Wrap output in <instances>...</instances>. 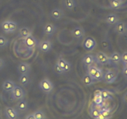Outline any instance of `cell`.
<instances>
[{"label": "cell", "instance_id": "cell-1", "mask_svg": "<svg viewBox=\"0 0 127 119\" xmlns=\"http://www.w3.org/2000/svg\"><path fill=\"white\" fill-rule=\"evenodd\" d=\"M1 28L4 33H13L17 30V24L14 21L7 20L1 22Z\"/></svg>", "mask_w": 127, "mask_h": 119}, {"label": "cell", "instance_id": "cell-2", "mask_svg": "<svg viewBox=\"0 0 127 119\" xmlns=\"http://www.w3.org/2000/svg\"><path fill=\"white\" fill-rule=\"evenodd\" d=\"M38 86L40 90L45 94H50L54 88L53 83L48 78H44L41 80L38 84Z\"/></svg>", "mask_w": 127, "mask_h": 119}, {"label": "cell", "instance_id": "cell-3", "mask_svg": "<svg viewBox=\"0 0 127 119\" xmlns=\"http://www.w3.org/2000/svg\"><path fill=\"white\" fill-rule=\"evenodd\" d=\"M11 96L15 100H22L25 97V92L22 88L16 85L11 91Z\"/></svg>", "mask_w": 127, "mask_h": 119}, {"label": "cell", "instance_id": "cell-4", "mask_svg": "<svg viewBox=\"0 0 127 119\" xmlns=\"http://www.w3.org/2000/svg\"><path fill=\"white\" fill-rule=\"evenodd\" d=\"M114 31L119 35H125L127 33V24L123 21H119L115 24Z\"/></svg>", "mask_w": 127, "mask_h": 119}, {"label": "cell", "instance_id": "cell-5", "mask_svg": "<svg viewBox=\"0 0 127 119\" xmlns=\"http://www.w3.org/2000/svg\"><path fill=\"white\" fill-rule=\"evenodd\" d=\"M95 59L98 63L102 65H106L110 63L109 56L107 55L105 53L102 52H99L97 53L95 55Z\"/></svg>", "mask_w": 127, "mask_h": 119}, {"label": "cell", "instance_id": "cell-6", "mask_svg": "<svg viewBox=\"0 0 127 119\" xmlns=\"http://www.w3.org/2000/svg\"><path fill=\"white\" fill-rule=\"evenodd\" d=\"M96 41L94 38L91 37H88L84 39L83 45L84 48L86 50L92 51L96 47Z\"/></svg>", "mask_w": 127, "mask_h": 119}, {"label": "cell", "instance_id": "cell-7", "mask_svg": "<svg viewBox=\"0 0 127 119\" xmlns=\"http://www.w3.org/2000/svg\"><path fill=\"white\" fill-rule=\"evenodd\" d=\"M64 11L62 9L57 8V7L53 9L50 12V17L55 21H59V20L62 19L64 17Z\"/></svg>", "mask_w": 127, "mask_h": 119}, {"label": "cell", "instance_id": "cell-8", "mask_svg": "<svg viewBox=\"0 0 127 119\" xmlns=\"http://www.w3.org/2000/svg\"><path fill=\"white\" fill-rule=\"evenodd\" d=\"M17 71L19 74H29L31 71V67L30 64L25 62H21L17 66Z\"/></svg>", "mask_w": 127, "mask_h": 119}, {"label": "cell", "instance_id": "cell-9", "mask_svg": "<svg viewBox=\"0 0 127 119\" xmlns=\"http://www.w3.org/2000/svg\"><path fill=\"white\" fill-rule=\"evenodd\" d=\"M4 115L8 119H17L19 117V114L17 110L11 107H7L5 108Z\"/></svg>", "mask_w": 127, "mask_h": 119}, {"label": "cell", "instance_id": "cell-10", "mask_svg": "<svg viewBox=\"0 0 127 119\" xmlns=\"http://www.w3.org/2000/svg\"><path fill=\"white\" fill-rule=\"evenodd\" d=\"M117 77V74L112 71H107L104 74L103 81L107 84H111L115 81Z\"/></svg>", "mask_w": 127, "mask_h": 119}, {"label": "cell", "instance_id": "cell-11", "mask_svg": "<svg viewBox=\"0 0 127 119\" xmlns=\"http://www.w3.org/2000/svg\"><path fill=\"white\" fill-rule=\"evenodd\" d=\"M37 45L40 51L43 53L49 52L52 48V43L50 40H42Z\"/></svg>", "mask_w": 127, "mask_h": 119}, {"label": "cell", "instance_id": "cell-12", "mask_svg": "<svg viewBox=\"0 0 127 119\" xmlns=\"http://www.w3.org/2000/svg\"><path fill=\"white\" fill-rule=\"evenodd\" d=\"M56 30H57V27L53 24L47 23L43 27V33L48 37L53 35V34L55 33Z\"/></svg>", "mask_w": 127, "mask_h": 119}, {"label": "cell", "instance_id": "cell-13", "mask_svg": "<svg viewBox=\"0 0 127 119\" xmlns=\"http://www.w3.org/2000/svg\"><path fill=\"white\" fill-rule=\"evenodd\" d=\"M24 43L25 46L27 48L29 49H32L35 47V46L37 45V40L33 37L32 35L28 36L26 38H24Z\"/></svg>", "mask_w": 127, "mask_h": 119}, {"label": "cell", "instance_id": "cell-14", "mask_svg": "<svg viewBox=\"0 0 127 119\" xmlns=\"http://www.w3.org/2000/svg\"><path fill=\"white\" fill-rule=\"evenodd\" d=\"M72 36L76 38H82L85 35V30L81 27H76L73 29L71 32Z\"/></svg>", "mask_w": 127, "mask_h": 119}, {"label": "cell", "instance_id": "cell-15", "mask_svg": "<svg viewBox=\"0 0 127 119\" xmlns=\"http://www.w3.org/2000/svg\"><path fill=\"white\" fill-rule=\"evenodd\" d=\"M16 86V83L12 81L6 80L2 83V88L4 91L6 92H9L12 91V89L14 88Z\"/></svg>", "mask_w": 127, "mask_h": 119}, {"label": "cell", "instance_id": "cell-16", "mask_svg": "<svg viewBox=\"0 0 127 119\" xmlns=\"http://www.w3.org/2000/svg\"><path fill=\"white\" fill-rule=\"evenodd\" d=\"M119 17L115 14H109L106 16L105 21L107 24L109 25H115L119 21Z\"/></svg>", "mask_w": 127, "mask_h": 119}, {"label": "cell", "instance_id": "cell-17", "mask_svg": "<svg viewBox=\"0 0 127 119\" xmlns=\"http://www.w3.org/2000/svg\"><path fill=\"white\" fill-rule=\"evenodd\" d=\"M31 82V78H30L29 74H21L19 79V83L21 86L26 87Z\"/></svg>", "mask_w": 127, "mask_h": 119}, {"label": "cell", "instance_id": "cell-18", "mask_svg": "<svg viewBox=\"0 0 127 119\" xmlns=\"http://www.w3.org/2000/svg\"><path fill=\"white\" fill-rule=\"evenodd\" d=\"M31 35H32V30L29 27H23L19 29V36L22 38H25Z\"/></svg>", "mask_w": 127, "mask_h": 119}, {"label": "cell", "instance_id": "cell-19", "mask_svg": "<svg viewBox=\"0 0 127 119\" xmlns=\"http://www.w3.org/2000/svg\"><path fill=\"white\" fill-rule=\"evenodd\" d=\"M16 108L18 110L21 112H25L28 109V103L24 99L20 100L16 104Z\"/></svg>", "mask_w": 127, "mask_h": 119}, {"label": "cell", "instance_id": "cell-20", "mask_svg": "<svg viewBox=\"0 0 127 119\" xmlns=\"http://www.w3.org/2000/svg\"><path fill=\"white\" fill-rule=\"evenodd\" d=\"M110 63L118 64L121 61V55L118 52H114L109 57Z\"/></svg>", "mask_w": 127, "mask_h": 119}, {"label": "cell", "instance_id": "cell-21", "mask_svg": "<svg viewBox=\"0 0 127 119\" xmlns=\"http://www.w3.org/2000/svg\"><path fill=\"white\" fill-rule=\"evenodd\" d=\"M94 61V57L91 55H86L84 58H83L82 62L84 64V66H89L92 65Z\"/></svg>", "mask_w": 127, "mask_h": 119}, {"label": "cell", "instance_id": "cell-22", "mask_svg": "<svg viewBox=\"0 0 127 119\" xmlns=\"http://www.w3.org/2000/svg\"><path fill=\"white\" fill-rule=\"evenodd\" d=\"M124 4L123 0H110V7L113 9H118L122 6Z\"/></svg>", "mask_w": 127, "mask_h": 119}, {"label": "cell", "instance_id": "cell-23", "mask_svg": "<svg viewBox=\"0 0 127 119\" xmlns=\"http://www.w3.org/2000/svg\"><path fill=\"white\" fill-rule=\"evenodd\" d=\"M63 6L67 9L72 10L76 6V2L75 0H63Z\"/></svg>", "mask_w": 127, "mask_h": 119}, {"label": "cell", "instance_id": "cell-24", "mask_svg": "<svg viewBox=\"0 0 127 119\" xmlns=\"http://www.w3.org/2000/svg\"><path fill=\"white\" fill-rule=\"evenodd\" d=\"M83 82L86 86H91L94 83V80L89 74H86L83 78Z\"/></svg>", "mask_w": 127, "mask_h": 119}, {"label": "cell", "instance_id": "cell-25", "mask_svg": "<svg viewBox=\"0 0 127 119\" xmlns=\"http://www.w3.org/2000/svg\"><path fill=\"white\" fill-rule=\"evenodd\" d=\"M98 68L97 67L95 66H89L88 67V71H87V74H89L91 77L94 78V74H95L96 71H97Z\"/></svg>", "mask_w": 127, "mask_h": 119}, {"label": "cell", "instance_id": "cell-26", "mask_svg": "<svg viewBox=\"0 0 127 119\" xmlns=\"http://www.w3.org/2000/svg\"><path fill=\"white\" fill-rule=\"evenodd\" d=\"M103 77H104V73H103L102 71L99 69V68H98L97 71H96L95 74H94L93 79H94V81L96 80L100 81L103 80Z\"/></svg>", "mask_w": 127, "mask_h": 119}, {"label": "cell", "instance_id": "cell-27", "mask_svg": "<svg viewBox=\"0 0 127 119\" xmlns=\"http://www.w3.org/2000/svg\"><path fill=\"white\" fill-rule=\"evenodd\" d=\"M99 114H100V110H99L97 108L92 107L90 110V115L91 116L92 118H94V119H98L99 116Z\"/></svg>", "mask_w": 127, "mask_h": 119}, {"label": "cell", "instance_id": "cell-28", "mask_svg": "<svg viewBox=\"0 0 127 119\" xmlns=\"http://www.w3.org/2000/svg\"><path fill=\"white\" fill-rule=\"evenodd\" d=\"M33 115L35 119H46L45 114L42 110H37L33 113Z\"/></svg>", "mask_w": 127, "mask_h": 119}, {"label": "cell", "instance_id": "cell-29", "mask_svg": "<svg viewBox=\"0 0 127 119\" xmlns=\"http://www.w3.org/2000/svg\"><path fill=\"white\" fill-rule=\"evenodd\" d=\"M9 41L7 38L2 35H0V48H4L8 45Z\"/></svg>", "mask_w": 127, "mask_h": 119}, {"label": "cell", "instance_id": "cell-30", "mask_svg": "<svg viewBox=\"0 0 127 119\" xmlns=\"http://www.w3.org/2000/svg\"><path fill=\"white\" fill-rule=\"evenodd\" d=\"M101 97L103 100H106L111 97V94L109 90L104 89V90H101Z\"/></svg>", "mask_w": 127, "mask_h": 119}, {"label": "cell", "instance_id": "cell-31", "mask_svg": "<svg viewBox=\"0 0 127 119\" xmlns=\"http://www.w3.org/2000/svg\"><path fill=\"white\" fill-rule=\"evenodd\" d=\"M100 114L102 115V116L104 117V119H109V118L111 117L112 114L111 112L108 109H104V110H100Z\"/></svg>", "mask_w": 127, "mask_h": 119}, {"label": "cell", "instance_id": "cell-32", "mask_svg": "<svg viewBox=\"0 0 127 119\" xmlns=\"http://www.w3.org/2000/svg\"><path fill=\"white\" fill-rule=\"evenodd\" d=\"M94 102L98 106H101L103 102V99L102 98L101 95H94Z\"/></svg>", "mask_w": 127, "mask_h": 119}, {"label": "cell", "instance_id": "cell-33", "mask_svg": "<svg viewBox=\"0 0 127 119\" xmlns=\"http://www.w3.org/2000/svg\"><path fill=\"white\" fill-rule=\"evenodd\" d=\"M53 69H54L55 71L57 73H58V74H63V73H64V70H63V68H62L60 66L58 65L57 63H56L54 65V66H53Z\"/></svg>", "mask_w": 127, "mask_h": 119}, {"label": "cell", "instance_id": "cell-34", "mask_svg": "<svg viewBox=\"0 0 127 119\" xmlns=\"http://www.w3.org/2000/svg\"><path fill=\"white\" fill-rule=\"evenodd\" d=\"M66 62V60H65L64 58H61V57H60V58H59L58 59L57 63L58 64V65L62 67V68L63 69V67H64V64H65Z\"/></svg>", "mask_w": 127, "mask_h": 119}, {"label": "cell", "instance_id": "cell-35", "mask_svg": "<svg viewBox=\"0 0 127 119\" xmlns=\"http://www.w3.org/2000/svg\"><path fill=\"white\" fill-rule=\"evenodd\" d=\"M71 65L70 63L66 61L64 67H63V70H64V73H67V72L71 70Z\"/></svg>", "mask_w": 127, "mask_h": 119}, {"label": "cell", "instance_id": "cell-36", "mask_svg": "<svg viewBox=\"0 0 127 119\" xmlns=\"http://www.w3.org/2000/svg\"><path fill=\"white\" fill-rule=\"evenodd\" d=\"M127 60V52H124L123 54L121 55V61L124 63Z\"/></svg>", "mask_w": 127, "mask_h": 119}, {"label": "cell", "instance_id": "cell-37", "mask_svg": "<svg viewBox=\"0 0 127 119\" xmlns=\"http://www.w3.org/2000/svg\"><path fill=\"white\" fill-rule=\"evenodd\" d=\"M5 66V62L1 58H0V70L2 69Z\"/></svg>", "mask_w": 127, "mask_h": 119}, {"label": "cell", "instance_id": "cell-38", "mask_svg": "<svg viewBox=\"0 0 127 119\" xmlns=\"http://www.w3.org/2000/svg\"><path fill=\"white\" fill-rule=\"evenodd\" d=\"M122 74L124 75V76L125 78H127V66H124L122 70Z\"/></svg>", "mask_w": 127, "mask_h": 119}, {"label": "cell", "instance_id": "cell-39", "mask_svg": "<svg viewBox=\"0 0 127 119\" xmlns=\"http://www.w3.org/2000/svg\"><path fill=\"white\" fill-rule=\"evenodd\" d=\"M122 100L126 105H127V92H125L123 95Z\"/></svg>", "mask_w": 127, "mask_h": 119}, {"label": "cell", "instance_id": "cell-40", "mask_svg": "<svg viewBox=\"0 0 127 119\" xmlns=\"http://www.w3.org/2000/svg\"><path fill=\"white\" fill-rule=\"evenodd\" d=\"M26 119H35L33 114H30V115H27V117H26Z\"/></svg>", "mask_w": 127, "mask_h": 119}, {"label": "cell", "instance_id": "cell-41", "mask_svg": "<svg viewBox=\"0 0 127 119\" xmlns=\"http://www.w3.org/2000/svg\"><path fill=\"white\" fill-rule=\"evenodd\" d=\"M124 66H127V63H124Z\"/></svg>", "mask_w": 127, "mask_h": 119}]
</instances>
